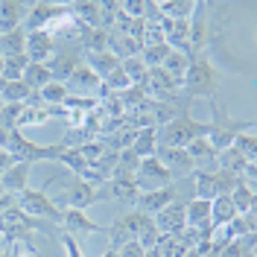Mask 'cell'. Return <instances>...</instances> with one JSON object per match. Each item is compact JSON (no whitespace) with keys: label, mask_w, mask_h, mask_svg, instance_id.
<instances>
[{"label":"cell","mask_w":257,"mask_h":257,"mask_svg":"<svg viewBox=\"0 0 257 257\" xmlns=\"http://www.w3.org/2000/svg\"><path fill=\"white\" fill-rule=\"evenodd\" d=\"M210 123H199L193 120L190 114H181L176 120H170L164 132H158L164 146H178V149H187V144H193L196 138H208Z\"/></svg>","instance_id":"cell-1"},{"label":"cell","mask_w":257,"mask_h":257,"mask_svg":"<svg viewBox=\"0 0 257 257\" xmlns=\"http://www.w3.org/2000/svg\"><path fill=\"white\" fill-rule=\"evenodd\" d=\"M96 199H99V193H96V187H91L88 181H82V178H70V181H67V190H64L67 208L85 210V208H91V205H96Z\"/></svg>","instance_id":"cell-8"},{"label":"cell","mask_w":257,"mask_h":257,"mask_svg":"<svg viewBox=\"0 0 257 257\" xmlns=\"http://www.w3.org/2000/svg\"><path fill=\"white\" fill-rule=\"evenodd\" d=\"M30 170H32V164H27V161H15V164H12V167L0 176V190H3V193H12V196H21V193L27 190Z\"/></svg>","instance_id":"cell-10"},{"label":"cell","mask_w":257,"mask_h":257,"mask_svg":"<svg viewBox=\"0 0 257 257\" xmlns=\"http://www.w3.org/2000/svg\"><path fill=\"white\" fill-rule=\"evenodd\" d=\"M184 88L190 96H205V94H213L216 91V82H219V73L216 67L208 62V59H196V62L187 64V73H184Z\"/></svg>","instance_id":"cell-2"},{"label":"cell","mask_w":257,"mask_h":257,"mask_svg":"<svg viewBox=\"0 0 257 257\" xmlns=\"http://www.w3.org/2000/svg\"><path fill=\"white\" fill-rule=\"evenodd\" d=\"M59 161H64V164L73 170V176H85V170H88V161L82 158L79 149H62Z\"/></svg>","instance_id":"cell-31"},{"label":"cell","mask_w":257,"mask_h":257,"mask_svg":"<svg viewBox=\"0 0 257 257\" xmlns=\"http://www.w3.org/2000/svg\"><path fill=\"white\" fill-rule=\"evenodd\" d=\"M105 85H111V88H126V85H132V82H128V76L123 73V67H117L114 73L105 76Z\"/></svg>","instance_id":"cell-37"},{"label":"cell","mask_w":257,"mask_h":257,"mask_svg":"<svg viewBox=\"0 0 257 257\" xmlns=\"http://www.w3.org/2000/svg\"><path fill=\"white\" fill-rule=\"evenodd\" d=\"M108 196H114L117 202L135 205L138 196H141V187H138L135 178H108Z\"/></svg>","instance_id":"cell-13"},{"label":"cell","mask_w":257,"mask_h":257,"mask_svg":"<svg viewBox=\"0 0 257 257\" xmlns=\"http://www.w3.org/2000/svg\"><path fill=\"white\" fill-rule=\"evenodd\" d=\"M24 82H27V88L30 91H41L44 85H50L53 82V76H50V67H47V62L44 64H38V62H30L27 64V70H24Z\"/></svg>","instance_id":"cell-18"},{"label":"cell","mask_w":257,"mask_h":257,"mask_svg":"<svg viewBox=\"0 0 257 257\" xmlns=\"http://www.w3.org/2000/svg\"><path fill=\"white\" fill-rule=\"evenodd\" d=\"M234 216H237V210L231 205V196H216L210 202V222L213 225H228Z\"/></svg>","instance_id":"cell-19"},{"label":"cell","mask_w":257,"mask_h":257,"mask_svg":"<svg viewBox=\"0 0 257 257\" xmlns=\"http://www.w3.org/2000/svg\"><path fill=\"white\" fill-rule=\"evenodd\" d=\"M144 257H161V254H158V248H149V251H146Z\"/></svg>","instance_id":"cell-44"},{"label":"cell","mask_w":257,"mask_h":257,"mask_svg":"<svg viewBox=\"0 0 257 257\" xmlns=\"http://www.w3.org/2000/svg\"><path fill=\"white\" fill-rule=\"evenodd\" d=\"M108 32L102 30V27H91V30H85V38H82V44L91 50V53H102V50H108Z\"/></svg>","instance_id":"cell-26"},{"label":"cell","mask_w":257,"mask_h":257,"mask_svg":"<svg viewBox=\"0 0 257 257\" xmlns=\"http://www.w3.org/2000/svg\"><path fill=\"white\" fill-rule=\"evenodd\" d=\"M132 152L138 158H152L158 152V132L155 128H141L138 138H135V144H132Z\"/></svg>","instance_id":"cell-15"},{"label":"cell","mask_w":257,"mask_h":257,"mask_svg":"<svg viewBox=\"0 0 257 257\" xmlns=\"http://www.w3.org/2000/svg\"><path fill=\"white\" fill-rule=\"evenodd\" d=\"M27 64H30V56L27 53H21V56H9L6 62H3V79L6 82H15V79H24V70H27Z\"/></svg>","instance_id":"cell-23"},{"label":"cell","mask_w":257,"mask_h":257,"mask_svg":"<svg viewBox=\"0 0 257 257\" xmlns=\"http://www.w3.org/2000/svg\"><path fill=\"white\" fill-rule=\"evenodd\" d=\"M152 222L158 228L161 234H181L184 228H187V216H184V202L176 199V202H170L164 210H158L155 216H152Z\"/></svg>","instance_id":"cell-6"},{"label":"cell","mask_w":257,"mask_h":257,"mask_svg":"<svg viewBox=\"0 0 257 257\" xmlns=\"http://www.w3.org/2000/svg\"><path fill=\"white\" fill-rule=\"evenodd\" d=\"M53 15H62V6H50V3H35L32 6V15H30V24L38 30L44 21H50Z\"/></svg>","instance_id":"cell-29"},{"label":"cell","mask_w":257,"mask_h":257,"mask_svg":"<svg viewBox=\"0 0 257 257\" xmlns=\"http://www.w3.org/2000/svg\"><path fill=\"white\" fill-rule=\"evenodd\" d=\"M3 62H6V56H0V73H3Z\"/></svg>","instance_id":"cell-45"},{"label":"cell","mask_w":257,"mask_h":257,"mask_svg":"<svg viewBox=\"0 0 257 257\" xmlns=\"http://www.w3.org/2000/svg\"><path fill=\"white\" fill-rule=\"evenodd\" d=\"M178 199V190L170 184V187H161V190H146L138 196V202H135V210H141L146 216H155L158 210H164L170 202H176Z\"/></svg>","instance_id":"cell-7"},{"label":"cell","mask_w":257,"mask_h":257,"mask_svg":"<svg viewBox=\"0 0 257 257\" xmlns=\"http://www.w3.org/2000/svg\"><path fill=\"white\" fill-rule=\"evenodd\" d=\"M213 181H216V193H219V196H231V193L242 184L240 176H237V173H228V170H216V173H213Z\"/></svg>","instance_id":"cell-28"},{"label":"cell","mask_w":257,"mask_h":257,"mask_svg":"<svg viewBox=\"0 0 257 257\" xmlns=\"http://www.w3.org/2000/svg\"><path fill=\"white\" fill-rule=\"evenodd\" d=\"M231 205H234L237 213H248V210H254V190L245 187V184H240L237 190L231 193Z\"/></svg>","instance_id":"cell-27"},{"label":"cell","mask_w":257,"mask_h":257,"mask_svg":"<svg viewBox=\"0 0 257 257\" xmlns=\"http://www.w3.org/2000/svg\"><path fill=\"white\" fill-rule=\"evenodd\" d=\"M155 158L173 173V178L190 176L193 173V161H190V155H187V149H178V146H161L158 152H155Z\"/></svg>","instance_id":"cell-9"},{"label":"cell","mask_w":257,"mask_h":257,"mask_svg":"<svg viewBox=\"0 0 257 257\" xmlns=\"http://www.w3.org/2000/svg\"><path fill=\"white\" fill-rule=\"evenodd\" d=\"M0 257H12V242H9V240L0 242Z\"/></svg>","instance_id":"cell-41"},{"label":"cell","mask_w":257,"mask_h":257,"mask_svg":"<svg viewBox=\"0 0 257 257\" xmlns=\"http://www.w3.org/2000/svg\"><path fill=\"white\" fill-rule=\"evenodd\" d=\"M21 21H24V3H18V0H12V3H0V32H3V35L18 30Z\"/></svg>","instance_id":"cell-16"},{"label":"cell","mask_w":257,"mask_h":257,"mask_svg":"<svg viewBox=\"0 0 257 257\" xmlns=\"http://www.w3.org/2000/svg\"><path fill=\"white\" fill-rule=\"evenodd\" d=\"M79 64H82L79 50H76V47H67V50H59V56H56L53 62H47V67H50V76H53V79L67 82V79H70V73H73Z\"/></svg>","instance_id":"cell-11"},{"label":"cell","mask_w":257,"mask_h":257,"mask_svg":"<svg viewBox=\"0 0 257 257\" xmlns=\"http://www.w3.org/2000/svg\"><path fill=\"white\" fill-rule=\"evenodd\" d=\"M18 205L32 219H53V222L62 219V208L56 205V199L47 196V190H32V187H27V190L18 196Z\"/></svg>","instance_id":"cell-3"},{"label":"cell","mask_w":257,"mask_h":257,"mask_svg":"<svg viewBox=\"0 0 257 257\" xmlns=\"http://www.w3.org/2000/svg\"><path fill=\"white\" fill-rule=\"evenodd\" d=\"M117 222L128 231V237H132V240H138L146 228L152 225V216H146V213H141V210H132V213H126V216H120Z\"/></svg>","instance_id":"cell-20"},{"label":"cell","mask_w":257,"mask_h":257,"mask_svg":"<svg viewBox=\"0 0 257 257\" xmlns=\"http://www.w3.org/2000/svg\"><path fill=\"white\" fill-rule=\"evenodd\" d=\"M88 67H91L96 76L102 79V76H108V73H114V70L120 67V59H117V53H111V50L91 53V62H88Z\"/></svg>","instance_id":"cell-17"},{"label":"cell","mask_w":257,"mask_h":257,"mask_svg":"<svg viewBox=\"0 0 257 257\" xmlns=\"http://www.w3.org/2000/svg\"><path fill=\"white\" fill-rule=\"evenodd\" d=\"M99 257H120V254H117V248H108L105 254H99Z\"/></svg>","instance_id":"cell-43"},{"label":"cell","mask_w":257,"mask_h":257,"mask_svg":"<svg viewBox=\"0 0 257 257\" xmlns=\"http://www.w3.org/2000/svg\"><path fill=\"white\" fill-rule=\"evenodd\" d=\"M193 184H196V199H208L213 202L219 193H216V181H213V173H196L193 176Z\"/></svg>","instance_id":"cell-24"},{"label":"cell","mask_w":257,"mask_h":257,"mask_svg":"<svg viewBox=\"0 0 257 257\" xmlns=\"http://www.w3.org/2000/svg\"><path fill=\"white\" fill-rule=\"evenodd\" d=\"M38 94L44 96L47 102H64V99L70 96V91H67V85H64V82H50V85H44Z\"/></svg>","instance_id":"cell-35"},{"label":"cell","mask_w":257,"mask_h":257,"mask_svg":"<svg viewBox=\"0 0 257 257\" xmlns=\"http://www.w3.org/2000/svg\"><path fill=\"white\" fill-rule=\"evenodd\" d=\"M24 111H27V102H6V105H3V111H0V126L9 128V132L18 128Z\"/></svg>","instance_id":"cell-25"},{"label":"cell","mask_w":257,"mask_h":257,"mask_svg":"<svg viewBox=\"0 0 257 257\" xmlns=\"http://www.w3.org/2000/svg\"><path fill=\"white\" fill-rule=\"evenodd\" d=\"M135 181H138V187H141V193L146 190H161V187H170L176 178H173V173L161 164L155 155L152 158H141V164H138V170H135Z\"/></svg>","instance_id":"cell-4"},{"label":"cell","mask_w":257,"mask_h":257,"mask_svg":"<svg viewBox=\"0 0 257 257\" xmlns=\"http://www.w3.org/2000/svg\"><path fill=\"white\" fill-rule=\"evenodd\" d=\"M32 91L27 88V82L24 79H15V82H6V91H3V99H9V102H24Z\"/></svg>","instance_id":"cell-33"},{"label":"cell","mask_w":257,"mask_h":257,"mask_svg":"<svg viewBox=\"0 0 257 257\" xmlns=\"http://www.w3.org/2000/svg\"><path fill=\"white\" fill-rule=\"evenodd\" d=\"M187 155H190L196 173H216L219 170V152L208 144V138H196L193 144H187Z\"/></svg>","instance_id":"cell-5"},{"label":"cell","mask_w":257,"mask_h":257,"mask_svg":"<svg viewBox=\"0 0 257 257\" xmlns=\"http://www.w3.org/2000/svg\"><path fill=\"white\" fill-rule=\"evenodd\" d=\"M234 149H240L242 152V158L245 161H254V146H257V138L254 135H251V132H248V135H245V132H240V135H237V138H234Z\"/></svg>","instance_id":"cell-34"},{"label":"cell","mask_w":257,"mask_h":257,"mask_svg":"<svg viewBox=\"0 0 257 257\" xmlns=\"http://www.w3.org/2000/svg\"><path fill=\"white\" fill-rule=\"evenodd\" d=\"M24 53H30V59L32 62H38V64H44V59H47L50 53H53V38H50L47 32H41V30H35L27 38V50Z\"/></svg>","instance_id":"cell-14"},{"label":"cell","mask_w":257,"mask_h":257,"mask_svg":"<svg viewBox=\"0 0 257 257\" xmlns=\"http://www.w3.org/2000/svg\"><path fill=\"white\" fill-rule=\"evenodd\" d=\"M0 111H3V96H0Z\"/></svg>","instance_id":"cell-46"},{"label":"cell","mask_w":257,"mask_h":257,"mask_svg":"<svg viewBox=\"0 0 257 257\" xmlns=\"http://www.w3.org/2000/svg\"><path fill=\"white\" fill-rule=\"evenodd\" d=\"M12 164H15V158H12V155H9L6 149H0V176H3V173H6V170L12 167Z\"/></svg>","instance_id":"cell-40"},{"label":"cell","mask_w":257,"mask_h":257,"mask_svg":"<svg viewBox=\"0 0 257 257\" xmlns=\"http://www.w3.org/2000/svg\"><path fill=\"white\" fill-rule=\"evenodd\" d=\"M117 254H120V257H144L146 248L138 240H132V242H126V245H120V248H117Z\"/></svg>","instance_id":"cell-36"},{"label":"cell","mask_w":257,"mask_h":257,"mask_svg":"<svg viewBox=\"0 0 257 257\" xmlns=\"http://www.w3.org/2000/svg\"><path fill=\"white\" fill-rule=\"evenodd\" d=\"M62 242H64V248H67V257H82V248H79V242L73 240L70 234H64V237H62Z\"/></svg>","instance_id":"cell-38"},{"label":"cell","mask_w":257,"mask_h":257,"mask_svg":"<svg viewBox=\"0 0 257 257\" xmlns=\"http://www.w3.org/2000/svg\"><path fill=\"white\" fill-rule=\"evenodd\" d=\"M187 64H190V59H187V53H184V50H170L161 67H164L170 76H176V79L181 82V79H184V73H187Z\"/></svg>","instance_id":"cell-21"},{"label":"cell","mask_w":257,"mask_h":257,"mask_svg":"<svg viewBox=\"0 0 257 257\" xmlns=\"http://www.w3.org/2000/svg\"><path fill=\"white\" fill-rule=\"evenodd\" d=\"M170 50H173L170 44H146L144 47V64L146 67H149V64H152V67H161Z\"/></svg>","instance_id":"cell-30"},{"label":"cell","mask_w":257,"mask_h":257,"mask_svg":"<svg viewBox=\"0 0 257 257\" xmlns=\"http://www.w3.org/2000/svg\"><path fill=\"white\" fill-rule=\"evenodd\" d=\"M18 205V196H12V193H0V216L6 213V210H12Z\"/></svg>","instance_id":"cell-39"},{"label":"cell","mask_w":257,"mask_h":257,"mask_svg":"<svg viewBox=\"0 0 257 257\" xmlns=\"http://www.w3.org/2000/svg\"><path fill=\"white\" fill-rule=\"evenodd\" d=\"M24 50H27V38H24L21 30H12V32H6V35H0V56L6 53V59H9V56H21Z\"/></svg>","instance_id":"cell-22"},{"label":"cell","mask_w":257,"mask_h":257,"mask_svg":"<svg viewBox=\"0 0 257 257\" xmlns=\"http://www.w3.org/2000/svg\"><path fill=\"white\" fill-rule=\"evenodd\" d=\"M79 82H88L85 88H91V85H102V79H99V76H96L94 70L88 67V62H85V64H79V67H76V70L70 73V79H67V85H79Z\"/></svg>","instance_id":"cell-32"},{"label":"cell","mask_w":257,"mask_h":257,"mask_svg":"<svg viewBox=\"0 0 257 257\" xmlns=\"http://www.w3.org/2000/svg\"><path fill=\"white\" fill-rule=\"evenodd\" d=\"M6 141H9V128L0 126V149H6Z\"/></svg>","instance_id":"cell-42"},{"label":"cell","mask_w":257,"mask_h":257,"mask_svg":"<svg viewBox=\"0 0 257 257\" xmlns=\"http://www.w3.org/2000/svg\"><path fill=\"white\" fill-rule=\"evenodd\" d=\"M62 222H64V228L73 231V234H99V231H102L96 222H91V219L85 216V210H76V208L62 210Z\"/></svg>","instance_id":"cell-12"}]
</instances>
